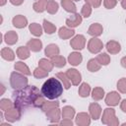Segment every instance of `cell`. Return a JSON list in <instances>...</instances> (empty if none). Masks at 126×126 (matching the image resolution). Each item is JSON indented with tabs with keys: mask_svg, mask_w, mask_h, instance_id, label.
<instances>
[{
	"mask_svg": "<svg viewBox=\"0 0 126 126\" xmlns=\"http://www.w3.org/2000/svg\"><path fill=\"white\" fill-rule=\"evenodd\" d=\"M14 105L18 107L21 111L28 107H38L41 108L44 102L46 101V97L39 93V90L35 86H27L22 90L15 91L13 93Z\"/></svg>",
	"mask_w": 126,
	"mask_h": 126,
	"instance_id": "6da1fadb",
	"label": "cell"
},
{
	"mask_svg": "<svg viewBox=\"0 0 126 126\" xmlns=\"http://www.w3.org/2000/svg\"><path fill=\"white\" fill-rule=\"evenodd\" d=\"M63 84L58 78L51 77L48 78L41 87V94L47 98V99H56L58 98L62 93H63Z\"/></svg>",
	"mask_w": 126,
	"mask_h": 126,
	"instance_id": "7a4b0ae2",
	"label": "cell"
},
{
	"mask_svg": "<svg viewBox=\"0 0 126 126\" xmlns=\"http://www.w3.org/2000/svg\"><path fill=\"white\" fill-rule=\"evenodd\" d=\"M28 83H29V80L26 77V75H24V74H22L18 71H15V72L11 73V75H10V85L15 91L22 90V89L26 88L28 86Z\"/></svg>",
	"mask_w": 126,
	"mask_h": 126,
	"instance_id": "3957f363",
	"label": "cell"
},
{
	"mask_svg": "<svg viewBox=\"0 0 126 126\" xmlns=\"http://www.w3.org/2000/svg\"><path fill=\"white\" fill-rule=\"evenodd\" d=\"M101 123L108 126H118L119 120L116 117L115 110L110 106L103 110L102 116H101Z\"/></svg>",
	"mask_w": 126,
	"mask_h": 126,
	"instance_id": "277c9868",
	"label": "cell"
},
{
	"mask_svg": "<svg viewBox=\"0 0 126 126\" xmlns=\"http://www.w3.org/2000/svg\"><path fill=\"white\" fill-rule=\"evenodd\" d=\"M21 115H22V111L18 107H16L15 105L13 107L9 108L8 110L4 111V117L10 123H13V122L18 121L21 118Z\"/></svg>",
	"mask_w": 126,
	"mask_h": 126,
	"instance_id": "5b68a950",
	"label": "cell"
},
{
	"mask_svg": "<svg viewBox=\"0 0 126 126\" xmlns=\"http://www.w3.org/2000/svg\"><path fill=\"white\" fill-rule=\"evenodd\" d=\"M86 37L83 34H76L74 35L70 40V46L74 50H82L86 46Z\"/></svg>",
	"mask_w": 126,
	"mask_h": 126,
	"instance_id": "8992f818",
	"label": "cell"
},
{
	"mask_svg": "<svg viewBox=\"0 0 126 126\" xmlns=\"http://www.w3.org/2000/svg\"><path fill=\"white\" fill-rule=\"evenodd\" d=\"M87 47H88V50H89L91 53H93V54H97V53H99V52L102 50V48H103V43H102V41H101L99 38H97V37H92V38L89 40Z\"/></svg>",
	"mask_w": 126,
	"mask_h": 126,
	"instance_id": "52a82bcc",
	"label": "cell"
},
{
	"mask_svg": "<svg viewBox=\"0 0 126 126\" xmlns=\"http://www.w3.org/2000/svg\"><path fill=\"white\" fill-rule=\"evenodd\" d=\"M120 99H121V95L119 94V93L112 91V92H109L105 95L104 101L108 106L113 107V106L118 105V103H120Z\"/></svg>",
	"mask_w": 126,
	"mask_h": 126,
	"instance_id": "ba28073f",
	"label": "cell"
},
{
	"mask_svg": "<svg viewBox=\"0 0 126 126\" xmlns=\"http://www.w3.org/2000/svg\"><path fill=\"white\" fill-rule=\"evenodd\" d=\"M66 74H67L68 78L70 79V81H71L73 86H79V84L82 81V75L77 69L70 68V69H68L66 71Z\"/></svg>",
	"mask_w": 126,
	"mask_h": 126,
	"instance_id": "9c48e42d",
	"label": "cell"
},
{
	"mask_svg": "<svg viewBox=\"0 0 126 126\" xmlns=\"http://www.w3.org/2000/svg\"><path fill=\"white\" fill-rule=\"evenodd\" d=\"M82 21H83V17L81 14H78V13H75V14H72L69 18L66 19L65 23H66V26L69 27V28H77L79 27L81 24H82Z\"/></svg>",
	"mask_w": 126,
	"mask_h": 126,
	"instance_id": "30bf717a",
	"label": "cell"
},
{
	"mask_svg": "<svg viewBox=\"0 0 126 126\" xmlns=\"http://www.w3.org/2000/svg\"><path fill=\"white\" fill-rule=\"evenodd\" d=\"M91 115L87 112H79L76 115L75 123L78 126H89L91 124Z\"/></svg>",
	"mask_w": 126,
	"mask_h": 126,
	"instance_id": "8fae6325",
	"label": "cell"
},
{
	"mask_svg": "<svg viewBox=\"0 0 126 126\" xmlns=\"http://www.w3.org/2000/svg\"><path fill=\"white\" fill-rule=\"evenodd\" d=\"M101 112H102V109L97 102H92L89 105V114L91 115L92 119L97 120L98 118H100Z\"/></svg>",
	"mask_w": 126,
	"mask_h": 126,
	"instance_id": "7c38bea8",
	"label": "cell"
},
{
	"mask_svg": "<svg viewBox=\"0 0 126 126\" xmlns=\"http://www.w3.org/2000/svg\"><path fill=\"white\" fill-rule=\"evenodd\" d=\"M45 115H46V118L49 122L51 123H59L60 121V118L62 117L61 116V110L59 109V107H56V108H53L47 112H45Z\"/></svg>",
	"mask_w": 126,
	"mask_h": 126,
	"instance_id": "4fadbf2b",
	"label": "cell"
},
{
	"mask_svg": "<svg viewBox=\"0 0 126 126\" xmlns=\"http://www.w3.org/2000/svg\"><path fill=\"white\" fill-rule=\"evenodd\" d=\"M103 32V28L100 24L98 23H94L92 24L89 29H88V33L90 35H92L93 37H97L99 35H101Z\"/></svg>",
	"mask_w": 126,
	"mask_h": 126,
	"instance_id": "5bb4252c",
	"label": "cell"
},
{
	"mask_svg": "<svg viewBox=\"0 0 126 126\" xmlns=\"http://www.w3.org/2000/svg\"><path fill=\"white\" fill-rule=\"evenodd\" d=\"M75 35V31L69 27H61L58 31V36L61 39H69Z\"/></svg>",
	"mask_w": 126,
	"mask_h": 126,
	"instance_id": "9a60e30c",
	"label": "cell"
},
{
	"mask_svg": "<svg viewBox=\"0 0 126 126\" xmlns=\"http://www.w3.org/2000/svg\"><path fill=\"white\" fill-rule=\"evenodd\" d=\"M12 24L17 29H24L28 26V19L23 15H17L12 19Z\"/></svg>",
	"mask_w": 126,
	"mask_h": 126,
	"instance_id": "2e32d148",
	"label": "cell"
},
{
	"mask_svg": "<svg viewBox=\"0 0 126 126\" xmlns=\"http://www.w3.org/2000/svg\"><path fill=\"white\" fill-rule=\"evenodd\" d=\"M105 48H106L108 53H110V54H117L121 50V45L116 40H109V41L106 42Z\"/></svg>",
	"mask_w": 126,
	"mask_h": 126,
	"instance_id": "e0dca14e",
	"label": "cell"
},
{
	"mask_svg": "<svg viewBox=\"0 0 126 126\" xmlns=\"http://www.w3.org/2000/svg\"><path fill=\"white\" fill-rule=\"evenodd\" d=\"M67 60H68L69 64H71L72 66H78V65H80L82 63L83 56L79 51H74V52H71L68 55V59Z\"/></svg>",
	"mask_w": 126,
	"mask_h": 126,
	"instance_id": "ac0fdd59",
	"label": "cell"
},
{
	"mask_svg": "<svg viewBox=\"0 0 126 126\" xmlns=\"http://www.w3.org/2000/svg\"><path fill=\"white\" fill-rule=\"evenodd\" d=\"M27 46L30 48L31 51L32 52H38L42 48V42L38 38H32L27 42Z\"/></svg>",
	"mask_w": 126,
	"mask_h": 126,
	"instance_id": "d6986e66",
	"label": "cell"
},
{
	"mask_svg": "<svg viewBox=\"0 0 126 126\" xmlns=\"http://www.w3.org/2000/svg\"><path fill=\"white\" fill-rule=\"evenodd\" d=\"M61 6L62 8L68 12V13H71V14H75L77 13V7L74 3L73 0H61Z\"/></svg>",
	"mask_w": 126,
	"mask_h": 126,
	"instance_id": "ffe728a7",
	"label": "cell"
},
{
	"mask_svg": "<svg viewBox=\"0 0 126 126\" xmlns=\"http://www.w3.org/2000/svg\"><path fill=\"white\" fill-rule=\"evenodd\" d=\"M59 52H60V49H59L58 45L55 44V43H50V44H48V45L45 47V49H44V54H45L47 57H49V58H51V57H53V56H55V55H58Z\"/></svg>",
	"mask_w": 126,
	"mask_h": 126,
	"instance_id": "44dd1931",
	"label": "cell"
},
{
	"mask_svg": "<svg viewBox=\"0 0 126 126\" xmlns=\"http://www.w3.org/2000/svg\"><path fill=\"white\" fill-rule=\"evenodd\" d=\"M4 41L8 45H14L18 41V33L14 31H9L4 34Z\"/></svg>",
	"mask_w": 126,
	"mask_h": 126,
	"instance_id": "7402d4cb",
	"label": "cell"
},
{
	"mask_svg": "<svg viewBox=\"0 0 126 126\" xmlns=\"http://www.w3.org/2000/svg\"><path fill=\"white\" fill-rule=\"evenodd\" d=\"M75 115H76V110L73 106L66 105L61 110V116L64 119H72L75 117Z\"/></svg>",
	"mask_w": 126,
	"mask_h": 126,
	"instance_id": "603a6c76",
	"label": "cell"
},
{
	"mask_svg": "<svg viewBox=\"0 0 126 126\" xmlns=\"http://www.w3.org/2000/svg\"><path fill=\"white\" fill-rule=\"evenodd\" d=\"M14 68H15L16 71H18V72H20V73H22V74H24V75H26V76L32 75V72H31L30 68H29L28 65H27L26 63H24L23 61H18V62H16L15 65H14Z\"/></svg>",
	"mask_w": 126,
	"mask_h": 126,
	"instance_id": "cb8c5ba5",
	"label": "cell"
},
{
	"mask_svg": "<svg viewBox=\"0 0 126 126\" xmlns=\"http://www.w3.org/2000/svg\"><path fill=\"white\" fill-rule=\"evenodd\" d=\"M16 54L18 56L19 59L21 60H26L30 57L31 55V50L30 48L26 45V46H19L17 48V51H16Z\"/></svg>",
	"mask_w": 126,
	"mask_h": 126,
	"instance_id": "d4e9b609",
	"label": "cell"
},
{
	"mask_svg": "<svg viewBox=\"0 0 126 126\" xmlns=\"http://www.w3.org/2000/svg\"><path fill=\"white\" fill-rule=\"evenodd\" d=\"M92 93V89L91 86L88 83H82L79 87L78 90V94L81 97H88Z\"/></svg>",
	"mask_w": 126,
	"mask_h": 126,
	"instance_id": "484cf974",
	"label": "cell"
},
{
	"mask_svg": "<svg viewBox=\"0 0 126 126\" xmlns=\"http://www.w3.org/2000/svg\"><path fill=\"white\" fill-rule=\"evenodd\" d=\"M30 32L34 36H40L43 32V28L37 23H32L29 25Z\"/></svg>",
	"mask_w": 126,
	"mask_h": 126,
	"instance_id": "4316f807",
	"label": "cell"
},
{
	"mask_svg": "<svg viewBox=\"0 0 126 126\" xmlns=\"http://www.w3.org/2000/svg\"><path fill=\"white\" fill-rule=\"evenodd\" d=\"M1 57L6 61H14L15 53L10 47H3L1 49Z\"/></svg>",
	"mask_w": 126,
	"mask_h": 126,
	"instance_id": "83f0119b",
	"label": "cell"
},
{
	"mask_svg": "<svg viewBox=\"0 0 126 126\" xmlns=\"http://www.w3.org/2000/svg\"><path fill=\"white\" fill-rule=\"evenodd\" d=\"M56 78H58L60 81H61V83L63 84V87H64V89H66V90H69L70 89V87H71V85H72V83H71V81H70V79L68 78V76H67V74L66 73H63V72H58V73H56Z\"/></svg>",
	"mask_w": 126,
	"mask_h": 126,
	"instance_id": "f1b7e54d",
	"label": "cell"
},
{
	"mask_svg": "<svg viewBox=\"0 0 126 126\" xmlns=\"http://www.w3.org/2000/svg\"><path fill=\"white\" fill-rule=\"evenodd\" d=\"M105 95L104 90L101 87H95L93 91H92V97L94 100L97 101V100H101Z\"/></svg>",
	"mask_w": 126,
	"mask_h": 126,
	"instance_id": "f546056e",
	"label": "cell"
},
{
	"mask_svg": "<svg viewBox=\"0 0 126 126\" xmlns=\"http://www.w3.org/2000/svg\"><path fill=\"white\" fill-rule=\"evenodd\" d=\"M47 0H37L33 3L32 8L34 10V12L36 13H43L44 11H46V5H47Z\"/></svg>",
	"mask_w": 126,
	"mask_h": 126,
	"instance_id": "4dcf8cb0",
	"label": "cell"
},
{
	"mask_svg": "<svg viewBox=\"0 0 126 126\" xmlns=\"http://www.w3.org/2000/svg\"><path fill=\"white\" fill-rule=\"evenodd\" d=\"M100 68H101V65L98 63V61L95 58H92L88 61L87 69L90 72H97V71L100 70Z\"/></svg>",
	"mask_w": 126,
	"mask_h": 126,
	"instance_id": "1f68e13d",
	"label": "cell"
},
{
	"mask_svg": "<svg viewBox=\"0 0 126 126\" xmlns=\"http://www.w3.org/2000/svg\"><path fill=\"white\" fill-rule=\"evenodd\" d=\"M50 60L53 63V65L55 67H57V68H62V67H64L66 65V59H65V57H63L62 55H59V54L51 57Z\"/></svg>",
	"mask_w": 126,
	"mask_h": 126,
	"instance_id": "d6a6232c",
	"label": "cell"
},
{
	"mask_svg": "<svg viewBox=\"0 0 126 126\" xmlns=\"http://www.w3.org/2000/svg\"><path fill=\"white\" fill-rule=\"evenodd\" d=\"M58 9H59V4L55 0H48L47 5H46L47 13H49L51 15H54L58 12Z\"/></svg>",
	"mask_w": 126,
	"mask_h": 126,
	"instance_id": "836d02e7",
	"label": "cell"
},
{
	"mask_svg": "<svg viewBox=\"0 0 126 126\" xmlns=\"http://www.w3.org/2000/svg\"><path fill=\"white\" fill-rule=\"evenodd\" d=\"M95 59L98 61V63L101 65V66H107L109 63H110V56L105 53V52H102V53H98L95 57Z\"/></svg>",
	"mask_w": 126,
	"mask_h": 126,
	"instance_id": "e575fe53",
	"label": "cell"
},
{
	"mask_svg": "<svg viewBox=\"0 0 126 126\" xmlns=\"http://www.w3.org/2000/svg\"><path fill=\"white\" fill-rule=\"evenodd\" d=\"M38 66L41 67L42 69L46 70L47 72L52 71V69H53V67H54V65H53V63L51 62V60H48L47 58H41V59H39V61H38Z\"/></svg>",
	"mask_w": 126,
	"mask_h": 126,
	"instance_id": "d590c367",
	"label": "cell"
},
{
	"mask_svg": "<svg viewBox=\"0 0 126 126\" xmlns=\"http://www.w3.org/2000/svg\"><path fill=\"white\" fill-rule=\"evenodd\" d=\"M43 31L44 32H46L47 34H52L56 32V26L53 25L51 22L47 21V20H43V25H42Z\"/></svg>",
	"mask_w": 126,
	"mask_h": 126,
	"instance_id": "8d00e7d4",
	"label": "cell"
},
{
	"mask_svg": "<svg viewBox=\"0 0 126 126\" xmlns=\"http://www.w3.org/2000/svg\"><path fill=\"white\" fill-rule=\"evenodd\" d=\"M56 107H59V101H57V100L47 101L46 100L40 109L45 113V112H47V111H49V110H51L53 108H56Z\"/></svg>",
	"mask_w": 126,
	"mask_h": 126,
	"instance_id": "74e56055",
	"label": "cell"
},
{
	"mask_svg": "<svg viewBox=\"0 0 126 126\" xmlns=\"http://www.w3.org/2000/svg\"><path fill=\"white\" fill-rule=\"evenodd\" d=\"M48 73L49 72H47L46 70H44V69H42L41 67H36L34 70H33V72H32V75H33V77L34 78H36V79H43V78H46L47 76H48Z\"/></svg>",
	"mask_w": 126,
	"mask_h": 126,
	"instance_id": "f35d334b",
	"label": "cell"
},
{
	"mask_svg": "<svg viewBox=\"0 0 126 126\" xmlns=\"http://www.w3.org/2000/svg\"><path fill=\"white\" fill-rule=\"evenodd\" d=\"M13 106H14V102H12L8 98H2L0 100V109L2 111H6V110H8L9 108H11Z\"/></svg>",
	"mask_w": 126,
	"mask_h": 126,
	"instance_id": "ab89813d",
	"label": "cell"
},
{
	"mask_svg": "<svg viewBox=\"0 0 126 126\" xmlns=\"http://www.w3.org/2000/svg\"><path fill=\"white\" fill-rule=\"evenodd\" d=\"M92 9H93V7H92L90 4L85 3V4L83 5V7H82V10H81V15H82V17H84V18H89V17L92 15Z\"/></svg>",
	"mask_w": 126,
	"mask_h": 126,
	"instance_id": "60d3db41",
	"label": "cell"
},
{
	"mask_svg": "<svg viewBox=\"0 0 126 126\" xmlns=\"http://www.w3.org/2000/svg\"><path fill=\"white\" fill-rule=\"evenodd\" d=\"M117 90L121 94H126V78H121L118 80Z\"/></svg>",
	"mask_w": 126,
	"mask_h": 126,
	"instance_id": "b9f144b4",
	"label": "cell"
},
{
	"mask_svg": "<svg viewBox=\"0 0 126 126\" xmlns=\"http://www.w3.org/2000/svg\"><path fill=\"white\" fill-rule=\"evenodd\" d=\"M117 5V0H103V6L106 9H113Z\"/></svg>",
	"mask_w": 126,
	"mask_h": 126,
	"instance_id": "7bdbcfd3",
	"label": "cell"
},
{
	"mask_svg": "<svg viewBox=\"0 0 126 126\" xmlns=\"http://www.w3.org/2000/svg\"><path fill=\"white\" fill-rule=\"evenodd\" d=\"M85 2L88 3V4H90L93 8L95 9V8H98L101 5L102 0H85Z\"/></svg>",
	"mask_w": 126,
	"mask_h": 126,
	"instance_id": "ee69618b",
	"label": "cell"
},
{
	"mask_svg": "<svg viewBox=\"0 0 126 126\" xmlns=\"http://www.w3.org/2000/svg\"><path fill=\"white\" fill-rule=\"evenodd\" d=\"M59 125H62V126H72L73 125V122H72V119H64L59 121L58 123Z\"/></svg>",
	"mask_w": 126,
	"mask_h": 126,
	"instance_id": "f6af8a7d",
	"label": "cell"
},
{
	"mask_svg": "<svg viewBox=\"0 0 126 126\" xmlns=\"http://www.w3.org/2000/svg\"><path fill=\"white\" fill-rule=\"evenodd\" d=\"M9 1H10V3H11L12 5H14V6H20V5H22V4L24 3L25 0H9Z\"/></svg>",
	"mask_w": 126,
	"mask_h": 126,
	"instance_id": "bcb514c9",
	"label": "cell"
},
{
	"mask_svg": "<svg viewBox=\"0 0 126 126\" xmlns=\"http://www.w3.org/2000/svg\"><path fill=\"white\" fill-rule=\"evenodd\" d=\"M120 109H121L123 112L126 113V98L123 99V100L120 102Z\"/></svg>",
	"mask_w": 126,
	"mask_h": 126,
	"instance_id": "7dc6e473",
	"label": "cell"
},
{
	"mask_svg": "<svg viewBox=\"0 0 126 126\" xmlns=\"http://www.w3.org/2000/svg\"><path fill=\"white\" fill-rule=\"evenodd\" d=\"M120 64H121V66H122L123 68L126 69V56H124V57L121 58V60H120Z\"/></svg>",
	"mask_w": 126,
	"mask_h": 126,
	"instance_id": "c3c4849f",
	"label": "cell"
},
{
	"mask_svg": "<svg viewBox=\"0 0 126 126\" xmlns=\"http://www.w3.org/2000/svg\"><path fill=\"white\" fill-rule=\"evenodd\" d=\"M121 6L123 9L126 10V0H121Z\"/></svg>",
	"mask_w": 126,
	"mask_h": 126,
	"instance_id": "681fc988",
	"label": "cell"
},
{
	"mask_svg": "<svg viewBox=\"0 0 126 126\" xmlns=\"http://www.w3.org/2000/svg\"><path fill=\"white\" fill-rule=\"evenodd\" d=\"M6 2H7V0H1L0 1V6H4L6 4Z\"/></svg>",
	"mask_w": 126,
	"mask_h": 126,
	"instance_id": "f907efd6",
	"label": "cell"
},
{
	"mask_svg": "<svg viewBox=\"0 0 126 126\" xmlns=\"http://www.w3.org/2000/svg\"><path fill=\"white\" fill-rule=\"evenodd\" d=\"M73 1H75V2H79V1H81V0H73Z\"/></svg>",
	"mask_w": 126,
	"mask_h": 126,
	"instance_id": "816d5d0a",
	"label": "cell"
},
{
	"mask_svg": "<svg viewBox=\"0 0 126 126\" xmlns=\"http://www.w3.org/2000/svg\"><path fill=\"white\" fill-rule=\"evenodd\" d=\"M122 125H123V126H125V125H126V123H123V124H122Z\"/></svg>",
	"mask_w": 126,
	"mask_h": 126,
	"instance_id": "f5cc1de1",
	"label": "cell"
},
{
	"mask_svg": "<svg viewBox=\"0 0 126 126\" xmlns=\"http://www.w3.org/2000/svg\"><path fill=\"white\" fill-rule=\"evenodd\" d=\"M125 24H126V20H125Z\"/></svg>",
	"mask_w": 126,
	"mask_h": 126,
	"instance_id": "db71d44e",
	"label": "cell"
},
{
	"mask_svg": "<svg viewBox=\"0 0 126 126\" xmlns=\"http://www.w3.org/2000/svg\"><path fill=\"white\" fill-rule=\"evenodd\" d=\"M117 1H118V0H117Z\"/></svg>",
	"mask_w": 126,
	"mask_h": 126,
	"instance_id": "11a10c76",
	"label": "cell"
}]
</instances>
